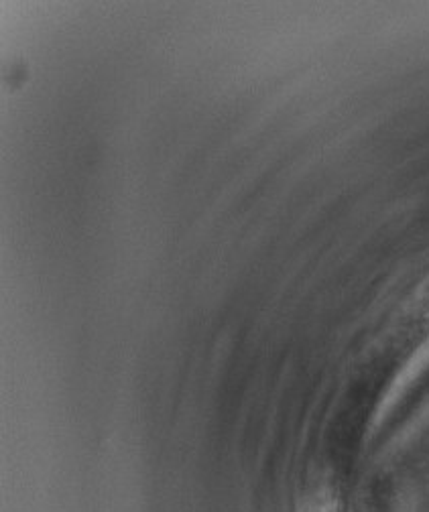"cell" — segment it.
<instances>
[{"mask_svg":"<svg viewBox=\"0 0 429 512\" xmlns=\"http://www.w3.org/2000/svg\"><path fill=\"white\" fill-rule=\"evenodd\" d=\"M303 512H336V510L330 504V500H316L314 504H310Z\"/></svg>","mask_w":429,"mask_h":512,"instance_id":"1","label":"cell"}]
</instances>
